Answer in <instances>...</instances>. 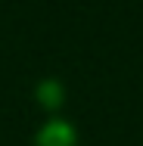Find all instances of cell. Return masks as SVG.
I'll list each match as a JSON object with an SVG mask.
<instances>
[{
	"instance_id": "cell-1",
	"label": "cell",
	"mask_w": 143,
	"mask_h": 146,
	"mask_svg": "<svg viewBox=\"0 0 143 146\" xmlns=\"http://www.w3.org/2000/svg\"><path fill=\"white\" fill-rule=\"evenodd\" d=\"M34 146H75V131L65 124V121H50L41 134Z\"/></svg>"
}]
</instances>
